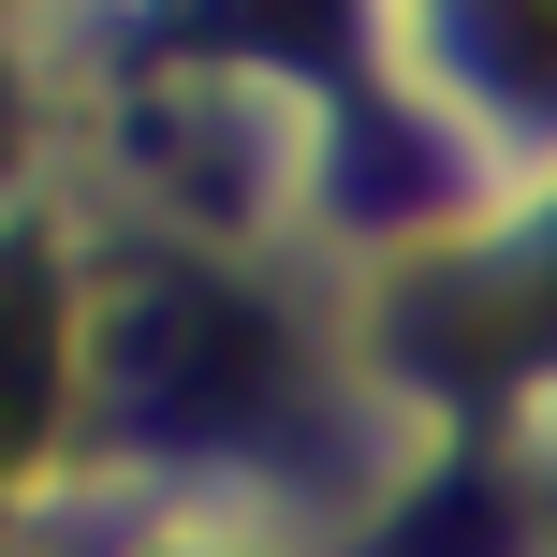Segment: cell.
Segmentation results:
<instances>
[{
	"mask_svg": "<svg viewBox=\"0 0 557 557\" xmlns=\"http://www.w3.org/2000/svg\"><path fill=\"white\" fill-rule=\"evenodd\" d=\"M278 396H294V337H278L235 278L147 264L133 294L103 308V411L133 425V441H250Z\"/></svg>",
	"mask_w": 557,
	"mask_h": 557,
	"instance_id": "1",
	"label": "cell"
},
{
	"mask_svg": "<svg viewBox=\"0 0 557 557\" xmlns=\"http://www.w3.org/2000/svg\"><path fill=\"white\" fill-rule=\"evenodd\" d=\"M45 396H59V278L29 250H0V470L45 425Z\"/></svg>",
	"mask_w": 557,
	"mask_h": 557,
	"instance_id": "2",
	"label": "cell"
},
{
	"mask_svg": "<svg viewBox=\"0 0 557 557\" xmlns=\"http://www.w3.org/2000/svg\"><path fill=\"white\" fill-rule=\"evenodd\" d=\"M470 74L499 88V103H529V117H557V0H470Z\"/></svg>",
	"mask_w": 557,
	"mask_h": 557,
	"instance_id": "3",
	"label": "cell"
},
{
	"mask_svg": "<svg viewBox=\"0 0 557 557\" xmlns=\"http://www.w3.org/2000/svg\"><path fill=\"white\" fill-rule=\"evenodd\" d=\"M529 323H557V264H543V294H529Z\"/></svg>",
	"mask_w": 557,
	"mask_h": 557,
	"instance_id": "4",
	"label": "cell"
}]
</instances>
